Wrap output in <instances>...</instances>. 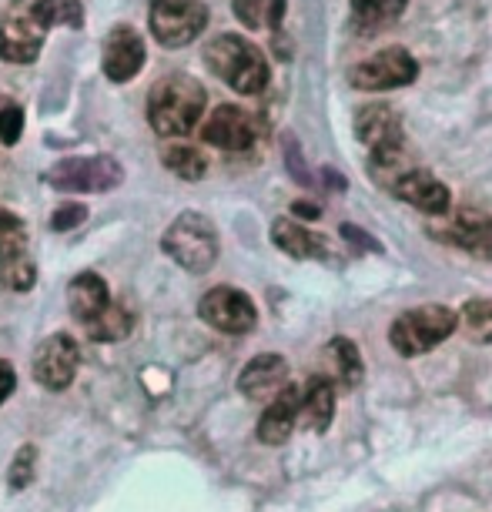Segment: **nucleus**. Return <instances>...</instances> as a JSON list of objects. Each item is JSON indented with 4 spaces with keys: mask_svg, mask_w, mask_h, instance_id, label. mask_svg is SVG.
<instances>
[{
    "mask_svg": "<svg viewBox=\"0 0 492 512\" xmlns=\"http://www.w3.org/2000/svg\"><path fill=\"white\" fill-rule=\"evenodd\" d=\"M328 362H332V375L339 379L342 389H352V385L362 379V355L349 338H335V342L328 345Z\"/></svg>",
    "mask_w": 492,
    "mask_h": 512,
    "instance_id": "nucleus-24",
    "label": "nucleus"
},
{
    "mask_svg": "<svg viewBox=\"0 0 492 512\" xmlns=\"http://www.w3.org/2000/svg\"><path fill=\"white\" fill-rule=\"evenodd\" d=\"M44 181L57 191H84V195H98V191H114L124 181V168L111 154H94V158H64L57 161Z\"/></svg>",
    "mask_w": 492,
    "mask_h": 512,
    "instance_id": "nucleus-6",
    "label": "nucleus"
},
{
    "mask_svg": "<svg viewBox=\"0 0 492 512\" xmlns=\"http://www.w3.org/2000/svg\"><path fill=\"white\" fill-rule=\"evenodd\" d=\"M84 218H88V208H84V205H61L54 211L51 228L54 231H71L77 225H84Z\"/></svg>",
    "mask_w": 492,
    "mask_h": 512,
    "instance_id": "nucleus-32",
    "label": "nucleus"
},
{
    "mask_svg": "<svg viewBox=\"0 0 492 512\" xmlns=\"http://www.w3.org/2000/svg\"><path fill=\"white\" fill-rule=\"evenodd\" d=\"M34 466H37V446H21V452L14 456L11 462V472H7V482H11V489H27L31 486V479H34Z\"/></svg>",
    "mask_w": 492,
    "mask_h": 512,
    "instance_id": "nucleus-31",
    "label": "nucleus"
},
{
    "mask_svg": "<svg viewBox=\"0 0 492 512\" xmlns=\"http://www.w3.org/2000/svg\"><path fill=\"white\" fill-rule=\"evenodd\" d=\"M409 7V0H352V24L359 34H379L392 27Z\"/></svg>",
    "mask_w": 492,
    "mask_h": 512,
    "instance_id": "nucleus-20",
    "label": "nucleus"
},
{
    "mask_svg": "<svg viewBox=\"0 0 492 512\" xmlns=\"http://www.w3.org/2000/svg\"><path fill=\"white\" fill-rule=\"evenodd\" d=\"M258 124L245 108H235V104H221V108L211 111V118L201 128V138L208 144H215L221 151H248L255 144Z\"/></svg>",
    "mask_w": 492,
    "mask_h": 512,
    "instance_id": "nucleus-11",
    "label": "nucleus"
},
{
    "mask_svg": "<svg viewBox=\"0 0 492 512\" xmlns=\"http://www.w3.org/2000/svg\"><path fill=\"white\" fill-rule=\"evenodd\" d=\"M208 108L205 88L188 74H168L148 94V124L161 138H181L201 121Z\"/></svg>",
    "mask_w": 492,
    "mask_h": 512,
    "instance_id": "nucleus-1",
    "label": "nucleus"
},
{
    "mask_svg": "<svg viewBox=\"0 0 492 512\" xmlns=\"http://www.w3.org/2000/svg\"><path fill=\"white\" fill-rule=\"evenodd\" d=\"M77 365H81V349L67 332L47 335L34 349V379L41 389L61 392L74 382Z\"/></svg>",
    "mask_w": 492,
    "mask_h": 512,
    "instance_id": "nucleus-10",
    "label": "nucleus"
},
{
    "mask_svg": "<svg viewBox=\"0 0 492 512\" xmlns=\"http://www.w3.org/2000/svg\"><path fill=\"white\" fill-rule=\"evenodd\" d=\"M205 64L231 91L262 94L268 88V61L258 47L241 34H221L205 47Z\"/></svg>",
    "mask_w": 492,
    "mask_h": 512,
    "instance_id": "nucleus-2",
    "label": "nucleus"
},
{
    "mask_svg": "<svg viewBox=\"0 0 492 512\" xmlns=\"http://www.w3.org/2000/svg\"><path fill=\"white\" fill-rule=\"evenodd\" d=\"M459 322L472 342L492 345V302H486V298H472V302L462 305Z\"/></svg>",
    "mask_w": 492,
    "mask_h": 512,
    "instance_id": "nucleus-28",
    "label": "nucleus"
},
{
    "mask_svg": "<svg viewBox=\"0 0 492 512\" xmlns=\"http://www.w3.org/2000/svg\"><path fill=\"white\" fill-rule=\"evenodd\" d=\"M238 389L241 395H248V399L272 402L275 395H282L288 389V362L282 355H255V359L241 369Z\"/></svg>",
    "mask_w": 492,
    "mask_h": 512,
    "instance_id": "nucleus-14",
    "label": "nucleus"
},
{
    "mask_svg": "<svg viewBox=\"0 0 492 512\" xmlns=\"http://www.w3.org/2000/svg\"><path fill=\"white\" fill-rule=\"evenodd\" d=\"M198 315H201V322H208L211 328H218V332H225V335H245V332H252L258 322L255 302L231 285L211 288L198 302Z\"/></svg>",
    "mask_w": 492,
    "mask_h": 512,
    "instance_id": "nucleus-9",
    "label": "nucleus"
},
{
    "mask_svg": "<svg viewBox=\"0 0 492 512\" xmlns=\"http://www.w3.org/2000/svg\"><path fill=\"white\" fill-rule=\"evenodd\" d=\"M44 27L27 17H7L0 24V61L7 64H34L41 57V44H44Z\"/></svg>",
    "mask_w": 492,
    "mask_h": 512,
    "instance_id": "nucleus-15",
    "label": "nucleus"
},
{
    "mask_svg": "<svg viewBox=\"0 0 492 512\" xmlns=\"http://www.w3.org/2000/svg\"><path fill=\"white\" fill-rule=\"evenodd\" d=\"M355 138H359L372 154V168L385 171V178H395V164L402 161L405 151V134H402V118L395 114L389 104H365L355 114Z\"/></svg>",
    "mask_w": 492,
    "mask_h": 512,
    "instance_id": "nucleus-5",
    "label": "nucleus"
},
{
    "mask_svg": "<svg viewBox=\"0 0 492 512\" xmlns=\"http://www.w3.org/2000/svg\"><path fill=\"white\" fill-rule=\"evenodd\" d=\"M298 419H302V392H298L295 385H288L282 395H275V399L268 402V409L262 412V419H258V439H262L265 446H282L295 432Z\"/></svg>",
    "mask_w": 492,
    "mask_h": 512,
    "instance_id": "nucleus-16",
    "label": "nucleus"
},
{
    "mask_svg": "<svg viewBox=\"0 0 492 512\" xmlns=\"http://www.w3.org/2000/svg\"><path fill=\"white\" fill-rule=\"evenodd\" d=\"M31 17L44 31L51 27H84V4L81 0H37L31 7Z\"/></svg>",
    "mask_w": 492,
    "mask_h": 512,
    "instance_id": "nucleus-22",
    "label": "nucleus"
},
{
    "mask_svg": "<svg viewBox=\"0 0 492 512\" xmlns=\"http://www.w3.org/2000/svg\"><path fill=\"white\" fill-rule=\"evenodd\" d=\"M459 328V315L446 305H419L412 312H402L389 328V342L392 349L412 359V355H426L436 345H442L446 338Z\"/></svg>",
    "mask_w": 492,
    "mask_h": 512,
    "instance_id": "nucleus-4",
    "label": "nucleus"
},
{
    "mask_svg": "<svg viewBox=\"0 0 492 512\" xmlns=\"http://www.w3.org/2000/svg\"><path fill=\"white\" fill-rule=\"evenodd\" d=\"M208 21L211 14L201 0H154L148 11L151 34L161 47L191 44L208 27Z\"/></svg>",
    "mask_w": 492,
    "mask_h": 512,
    "instance_id": "nucleus-7",
    "label": "nucleus"
},
{
    "mask_svg": "<svg viewBox=\"0 0 492 512\" xmlns=\"http://www.w3.org/2000/svg\"><path fill=\"white\" fill-rule=\"evenodd\" d=\"M14 389H17V372H14V365L7 362V359H0V405L11 399Z\"/></svg>",
    "mask_w": 492,
    "mask_h": 512,
    "instance_id": "nucleus-33",
    "label": "nucleus"
},
{
    "mask_svg": "<svg viewBox=\"0 0 492 512\" xmlns=\"http://www.w3.org/2000/svg\"><path fill=\"white\" fill-rule=\"evenodd\" d=\"M335 415V389L328 379H312V385L302 392V422L305 429H315V432H325L328 422Z\"/></svg>",
    "mask_w": 492,
    "mask_h": 512,
    "instance_id": "nucleus-21",
    "label": "nucleus"
},
{
    "mask_svg": "<svg viewBox=\"0 0 492 512\" xmlns=\"http://www.w3.org/2000/svg\"><path fill=\"white\" fill-rule=\"evenodd\" d=\"M419 77V61L405 47H385V51L365 57L362 64L352 67V88L379 94V91H395L405 88Z\"/></svg>",
    "mask_w": 492,
    "mask_h": 512,
    "instance_id": "nucleus-8",
    "label": "nucleus"
},
{
    "mask_svg": "<svg viewBox=\"0 0 492 512\" xmlns=\"http://www.w3.org/2000/svg\"><path fill=\"white\" fill-rule=\"evenodd\" d=\"M37 282V268L31 251H17V255L0 258V285L7 292H31Z\"/></svg>",
    "mask_w": 492,
    "mask_h": 512,
    "instance_id": "nucleus-26",
    "label": "nucleus"
},
{
    "mask_svg": "<svg viewBox=\"0 0 492 512\" xmlns=\"http://www.w3.org/2000/svg\"><path fill=\"white\" fill-rule=\"evenodd\" d=\"M161 248L171 262L181 265L191 275L211 272L221 251L215 225H211L205 215H198V211H185V215H178L171 221L161 238Z\"/></svg>",
    "mask_w": 492,
    "mask_h": 512,
    "instance_id": "nucleus-3",
    "label": "nucleus"
},
{
    "mask_svg": "<svg viewBox=\"0 0 492 512\" xmlns=\"http://www.w3.org/2000/svg\"><path fill=\"white\" fill-rule=\"evenodd\" d=\"M272 241L292 258H322V255H328L325 238L315 235V231H308L305 225H298V221H292V218H278L275 221Z\"/></svg>",
    "mask_w": 492,
    "mask_h": 512,
    "instance_id": "nucleus-18",
    "label": "nucleus"
},
{
    "mask_svg": "<svg viewBox=\"0 0 492 512\" xmlns=\"http://www.w3.org/2000/svg\"><path fill=\"white\" fill-rule=\"evenodd\" d=\"M231 11L245 27H272L278 31V24H282L285 17V0H231Z\"/></svg>",
    "mask_w": 492,
    "mask_h": 512,
    "instance_id": "nucleus-23",
    "label": "nucleus"
},
{
    "mask_svg": "<svg viewBox=\"0 0 492 512\" xmlns=\"http://www.w3.org/2000/svg\"><path fill=\"white\" fill-rule=\"evenodd\" d=\"M295 211H298V215H305V218H318V208L315 205H302V201L295 205Z\"/></svg>",
    "mask_w": 492,
    "mask_h": 512,
    "instance_id": "nucleus-34",
    "label": "nucleus"
},
{
    "mask_svg": "<svg viewBox=\"0 0 492 512\" xmlns=\"http://www.w3.org/2000/svg\"><path fill=\"white\" fill-rule=\"evenodd\" d=\"M442 238L456 241L459 248L472 251V255H482L492 262V218L472 215V211H462V215L452 221V225L442 231Z\"/></svg>",
    "mask_w": 492,
    "mask_h": 512,
    "instance_id": "nucleus-19",
    "label": "nucleus"
},
{
    "mask_svg": "<svg viewBox=\"0 0 492 512\" xmlns=\"http://www.w3.org/2000/svg\"><path fill=\"white\" fill-rule=\"evenodd\" d=\"M67 305H71V315L77 318L81 325H91L94 318H101L111 302V292H108V282L98 275V272H81L67 288Z\"/></svg>",
    "mask_w": 492,
    "mask_h": 512,
    "instance_id": "nucleus-17",
    "label": "nucleus"
},
{
    "mask_svg": "<svg viewBox=\"0 0 492 512\" xmlns=\"http://www.w3.org/2000/svg\"><path fill=\"white\" fill-rule=\"evenodd\" d=\"M131 328H134V315L128 308L111 305L101 318H94L91 325H84V332H88L94 342H121V338L131 335Z\"/></svg>",
    "mask_w": 492,
    "mask_h": 512,
    "instance_id": "nucleus-27",
    "label": "nucleus"
},
{
    "mask_svg": "<svg viewBox=\"0 0 492 512\" xmlns=\"http://www.w3.org/2000/svg\"><path fill=\"white\" fill-rule=\"evenodd\" d=\"M144 41L134 27H114L104 41V74L114 84H128L138 77V71L144 67Z\"/></svg>",
    "mask_w": 492,
    "mask_h": 512,
    "instance_id": "nucleus-13",
    "label": "nucleus"
},
{
    "mask_svg": "<svg viewBox=\"0 0 492 512\" xmlns=\"http://www.w3.org/2000/svg\"><path fill=\"white\" fill-rule=\"evenodd\" d=\"M24 134V111L21 104L14 98H7V94H0V144H17Z\"/></svg>",
    "mask_w": 492,
    "mask_h": 512,
    "instance_id": "nucleus-30",
    "label": "nucleus"
},
{
    "mask_svg": "<svg viewBox=\"0 0 492 512\" xmlns=\"http://www.w3.org/2000/svg\"><path fill=\"white\" fill-rule=\"evenodd\" d=\"M164 168H168L171 175H178L181 181H201L208 171V161H205V154L198 148H191V144H171V148H164Z\"/></svg>",
    "mask_w": 492,
    "mask_h": 512,
    "instance_id": "nucleus-25",
    "label": "nucleus"
},
{
    "mask_svg": "<svg viewBox=\"0 0 492 512\" xmlns=\"http://www.w3.org/2000/svg\"><path fill=\"white\" fill-rule=\"evenodd\" d=\"M17 251H27V225L14 211L0 208V258L17 255Z\"/></svg>",
    "mask_w": 492,
    "mask_h": 512,
    "instance_id": "nucleus-29",
    "label": "nucleus"
},
{
    "mask_svg": "<svg viewBox=\"0 0 492 512\" xmlns=\"http://www.w3.org/2000/svg\"><path fill=\"white\" fill-rule=\"evenodd\" d=\"M389 188L395 198L412 208H419L422 215H446L449 201H452L449 188L442 185L436 175H429V171H422V168H409L405 175L395 178Z\"/></svg>",
    "mask_w": 492,
    "mask_h": 512,
    "instance_id": "nucleus-12",
    "label": "nucleus"
}]
</instances>
